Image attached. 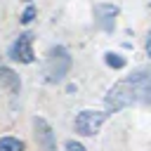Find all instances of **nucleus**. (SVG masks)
<instances>
[{
	"mask_svg": "<svg viewBox=\"0 0 151 151\" xmlns=\"http://www.w3.org/2000/svg\"><path fill=\"white\" fill-rule=\"evenodd\" d=\"M68 68H71V57H68V52H66L64 47H52L50 54H47V59H45V66H42L45 78H47L50 83H57V80H61V78L68 73Z\"/></svg>",
	"mask_w": 151,
	"mask_h": 151,
	"instance_id": "f257e3e1",
	"label": "nucleus"
},
{
	"mask_svg": "<svg viewBox=\"0 0 151 151\" xmlns=\"http://www.w3.org/2000/svg\"><path fill=\"white\" fill-rule=\"evenodd\" d=\"M134 101H137V94H134L130 80L116 83V85L109 90L106 99H104V104H106L109 111H120V109H125V106H130V104H134Z\"/></svg>",
	"mask_w": 151,
	"mask_h": 151,
	"instance_id": "f03ea898",
	"label": "nucleus"
},
{
	"mask_svg": "<svg viewBox=\"0 0 151 151\" xmlns=\"http://www.w3.org/2000/svg\"><path fill=\"white\" fill-rule=\"evenodd\" d=\"M109 113H101V111H80L76 116V132L78 134H94L99 130V125L106 120Z\"/></svg>",
	"mask_w": 151,
	"mask_h": 151,
	"instance_id": "7ed1b4c3",
	"label": "nucleus"
},
{
	"mask_svg": "<svg viewBox=\"0 0 151 151\" xmlns=\"http://www.w3.org/2000/svg\"><path fill=\"white\" fill-rule=\"evenodd\" d=\"M127 80L137 94V101L151 104V71H134Z\"/></svg>",
	"mask_w": 151,
	"mask_h": 151,
	"instance_id": "20e7f679",
	"label": "nucleus"
},
{
	"mask_svg": "<svg viewBox=\"0 0 151 151\" xmlns=\"http://www.w3.org/2000/svg\"><path fill=\"white\" fill-rule=\"evenodd\" d=\"M33 35L31 33H21L17 38V42L12 45V59L21 61V64H31L33 61Z\"/></svg>",
	"mask_w": 151,
	"mask_h": 151,
	"instance_id": "39448f33",
	"label": "nucleus"
},
{
	"mask_svg": "<svg viewBox=\"0 0 151 151\" xmlns=\"http://www.w3.org/2000/svg\"><path fill=\"white\" fill-rule=\"evenodd\" d=\"M33 125H35V139H38L40 149H42V151H57L52 127H50V125H47L42 118H35V120H33Z\"/></svg>",
	"mask_w": 151,
	"mask_h": 151,
	"instance_id": "423d86ee",
	"label": "nucleus"
},
{
	"mask_svg": "<svg viewBox=\"0 0 151 151\" xmlns=\"http://www.w3.org/2000/svg\"><path fill=\"white\" fill-rule=\"evenodd\" d=\"M94 14H97V24L104 31H111L113 28V21L118 17V7L116 5H97L94 7Z\"/></svg>",
	"mask_w": 151,
	"mask_h": 151,
	"instance_id": "0eeeda50",
	"label": "nucleus"
},
{
	"mask_svg": "<svg viewBox=\"0 0 151 151\" xmlns=\"http://www.w3.org/2000/svg\"><path fill=\"white\" fill-rule=\"evenodd\" d=\"M0 85L7 87L9 92H19V76H17L12 68L0 66Z\"/></svg>",
	"mask_w": 151,
	"mask_h": 151,
	"instance_id": "6e6552de",
	"label": "nucleus"
},
{
	"mask_svg": "<svg viewBox=\"0 0 151 151\" xmlns=\"http://www.w3.org/2000/svg\"><path fill=\"white\" fill-rule=\"evenodd\" d=\"M0 151H24V142L14 137H2L0 139Z\"/></svg>",
	"mask_w": 151,
	"mask_h": 151,
	"instance_id": "1a4fd4ad",
	"label": "nucleus"
},
{
	"mask_svg": "<svg viewBox=\"0 0 151 151\" xmlns=\"http://www.w3.org/2000/svg\"><path fill=\"white\" fill-rule=\"evenodd\" d=\"M104 59H106V64H109L111 68H123V66H125V59H123L120 54H116V52H106Z\"/></svg>",
	"mask_w": 151,
	"mask_h": 151,
	"instance_id": "9d476101",
	"label": "nucleus"
},
{
	"mask_svg": "<svg viewBox=\"0 0 151 151\" xmlns=\"http://www.w3.org/2000/svg\"><path fill=\"white\" fill-rule=\"evenodd\" d=\"M33 17H35V7H33V5H28V7L24 9V14H21V24H31V21H33Z\"/></svg>",
	"mask_w": 151,
	"mask_h": 151,
	"instance_id": "9b49d317",
	"label": "nucleus"
},
{
	"mask_svg": "<svg viewBox=\"0 0 151 151\" xmlns=\"http://www.w3.org/2000/svg\"><path fill=\"white\" fill-rule=\"evenodd\" d=\"M66 151H85V146L83 144H78V142H66Z\"/></svg>",
	"mask_w": 151,
	"mask_h": 151,
	"instance_id": "f8f14e48",
	"label": "nucleus"
},
{
	"mask_svg": "<svg viewBox=\"0 0 151 151\" xmlns=\"http://www.w3.org/2000/svg\"><path fill=\"white\" fill-rule=\"evenodd\" d=\"M146 52H149V57H151V31H149V38H146Z\"/></svg>",
	"mask_w": 151,
	"mask_h": 151,
	"instance_id": "ddd939ff",
	"label": "nucleus"
}]
</instances>
